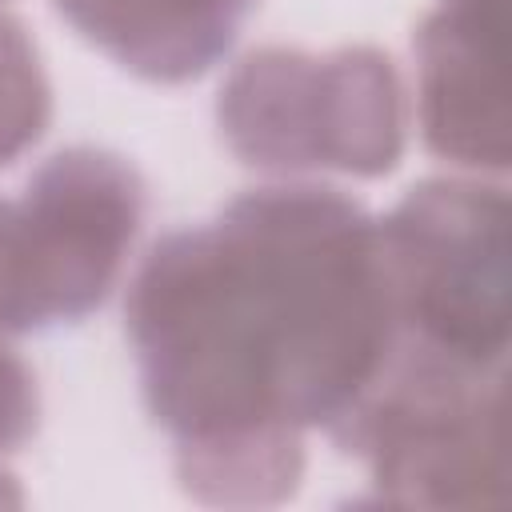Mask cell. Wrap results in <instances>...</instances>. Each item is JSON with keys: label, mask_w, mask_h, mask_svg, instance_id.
<instances>
[{"label": "cell", "mask_w": 512, "mask_h": 512, "mask_svg": "<svg viewBox=\"0 0 512 512\" xmlns=\"http://www.w3.org/2000/svg\"><path fill=\"white\" fill-rule=\"evenodd\" d=\"M144 216V184L120 156L64 152L36 172L12 212L0 328L76 320L104 300Z\"/></svg>", "instance_id": "obj_4"}, {"label": "cell", "mask_w": 512, "mask_h": 512, "mask_svg": "<svg viewBox=\"0 0 512 512\" xmlns=\"http://www.w3.org/2000/svg\"><path fill=\"white\" fill-rule=\"evenodd\" d=\"M424 136L460 164H504V12L460 4L420 32Z\"/></svg>", "instance_id": "obj_5"}, {"label": "cell", "mask_w": 512, "mask_h": 512, "mask_svg": "<svg viewBox=\"0 0 512 512\" xmlns=\"http://www.w3.org/2000/svg\"><path fill=\"white\" fill-rule=\"evenodd\" d=\"M36 428V388L20 360L0 352V448L20 444Z\"/></svg>", "instance_id": "obj_8"}, {"label": "cell", "mask_w": 512, "mask_h": 512, "mask_svg": "<svg viewBox=\"0 0 512 512\" xmlns=\"http://www.w3.org/2000/svg\"><path fill=\"white\" fill-rule=\"evenodd\" d=\"M372 220L328 188H260L144 264L128 332L144 392L180 432V476L240 496L300 468L296 424H340L392 352Z\"/></svg>", "instance_id": "obj_1"}, {"label": "cell", "mask_w": 512, "mask_h": 512, "mask_svg": "<svg viewBox=\"0 0 512 512\" xmlns=\"http://www.w3.org/2000/svg\"><path fill=\"white\" fill-rule=\"evenodd\" d=\"M48 124V84L24 28L0 16V164L24 152Z\"/></svg>", "instance_id": "obj_7"}, {"label": "cell", "mask_w": 512, "mask_h": 512, "mask_svg": "<svg viewBox=\"0 0 512 512\" xmlns=\"http://www.w3.org/2000/svg\"><path fill=\"white\" fill-rule=\"evenodd\" d=\"M220 128L248 164L380 176L400 156V80L368 48L324 60L268 48L232 72Z\"/></svg>", "instance_id": "obj_2"}, {"label": "cell", "mask_w": 512, "mask_h": 512, "mask_svg": "<svg viewBox=\"0 0 512 512\" xmlns=\"http://www.w3.org/2000/svg\"><path fill=\"white\" fill-rule=\"evenodd\" d=\"M256 0H60V12L108 56L148 80L212 68Z\"/></svg>", "instance_id": "obj_6"}, {"label": "cell", "mask_w": 512, "mask_h": 512, "mask_svg": "<svg viewBox=\"0 0 512 512\" xmlns=\"http://www.w3.org/2000/svg\"><path fill=\"white\" fill-rule=\"evenodd\" d=\"M380 232V256L416 344L484 368L504 348V196L468 184L416 188Z\"/></svg>", "instance_id": "obj_3"}]
</instances>
